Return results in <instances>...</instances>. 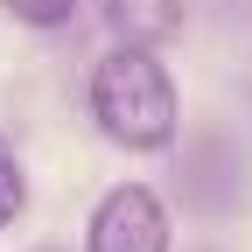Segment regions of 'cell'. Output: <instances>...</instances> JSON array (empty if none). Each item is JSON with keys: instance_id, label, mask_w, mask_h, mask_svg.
Masks as SVG:
<instances>
[{"instance_id": "obj_1", "label": "cell", "mask_w": 252, "mask_h": 252, "mask_svg": "<svg viewBox=\"0 0 252 252\" xmlns=\"http://www.w3.org/2000/svg\"><path fill=\"white\" fill-rule=\"evenodd\" d=\"M91 119L126 154H161L175 140V126H182L168 63L154 49H133V42H119L112 56H98V70H91Z\"/></svg>"}, {"instance_id": "obj_2", "label": "cell", "mask_w": 252, "mask_h": 252, "mask_svg": "<svg viewBox=\"0 0 252 252\" xmlns=\"http://www.w3.org/2000/svg\"><path fill=\"white\" fill-rule=\"evenodd\" d=\"M175 196L196 217H238L245 196H252V154H245V140L224 133V126L189 133L182 161H175Z\"/></svg>"}, {"instance_id": "obj_3", "label": "cell", "mask_w": 252, "mask_h": 252, "mask_svg": "<svg viewBox=\"0 0 252 252\" xmlns=\"http://www.w3.org/2000/svg\"><path fill=\"white\" fill-rule=\"evenodd\" d=\"M84 252H168V203L147 182H119L84 224Z\"/></svg>"}, {"instance_id": "obj_4", "label": "cell", "mask_w": 252, "mask_h": 252, "mask_svg": "<svg viewBox=\"0 0 252 252\" xmlns=\"http://www.w3.org/2000/svg\"><path fill=\"white\" fill-rule=\"evenodd\" d=\"M98 14L119 42H133V49H161L182 35V0H98Z\"/></svg>"}, {"instance_id": "obj_5", "label": "cell", "mask_w": 252, "mask_h": 252, "mask_svg": "<svg viewBox=\"0 0 252 252\" xmlns=\"http://www.w3.org/2000/svg\"><path fill=\"white\" fill-rule=\"evenodd\" d=\"M28 210V168H21V154H14V140L0 133V231L14 224V217Z\"/></svg>"}, {"instance_id": "obj_6", "label": "cell", "mask_w": 252, "mask_h": 252, "mask_svg": "<svg viewBox=\"0 0 252 252\" xmlns=\"http://www.w3.org/2000/svg\"><path fill=\"white\" fill-rule=\"evenodd\" d=\"M0 7H7L21 28H63V21L84 7V0H0Z\"/></svg>"}, {"instance_id": "obj_7", "label": "cell", "mask_w": 252, "mask_h": 252, "mask_svg": "<svg viewBox=\"0 0 252 252\" xmlns=\"http://www.w3.org/2000/svg\"><path fill=\"white\" fill-rule=\"evenodd\" d=\"M217 7H224L231 21H252V0H217Z\"/></svg>"}, {"instance_id": "obj_8", "label": "cell", "mask_w": 252, "mask_h": 252, "mask_svg": "<svg viewBox=\"0 0 252 252\" xmlns=\"http://www.w3.org/2000/svg\"><path fill=\"white\" fill-rule=\"evenodd\" d=\"M35 252H63V245H35Z\"/></svg>"}]
</instances>
